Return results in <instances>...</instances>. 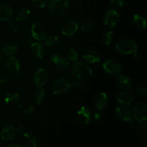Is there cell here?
<instances>
[{
    "label": "cell",
    "instance_id": "cell-28",
    "mask_svg": "<svg viewBox=\"0 0 147 147\" xmlns=\"http://www.w3.org/2000/svg\"><path fill=\"white\" fill-rule=\"evenodd\" d=\"M45 45L46 47L53 48V47H56L60 43V39L55 34H50V35L48 34L45 40Z\"/></svg>",
    "mask_w": 147,
    "mask_h": 147
},
{
    "label": "cell",
    "instance_id": "cell-17",
    "mask_svg": "<svg viewBox=\"0 0 147 147\" xmlns=\"http://www.w3.org/2000/svg\"><path fill=\"white\" fill-rule=\"evenodd\" d=\"M78 30V24L75 21H67L62 27V33L65 36H73Z\"/></svg>",
    "mask_w": 147,
    "mask_h": 147
},
{
    "label": "cell",
    "instance_id": "cell-27",
    "mask_svg": "<svg viewBox=\"0 0 147 147\" xmlns=\"http://www.w3.org/2000/svg\"><path fill=\"white\" fill-rule=\"evenodd\" d=\"M20 100V95L15 92H9L4 98V103L7 105H15Z\"/></svg>",
    "mask_w": 147,
    "mask_h": 147
},
{
    "label": "cell",
    "instance_id": "cell-21",
    "mask_svg": "<svg viewBox=\"0 0 147 147\" xmlns=\"http://www.w3.org/2000/svg\"><path fill=\"white\" fill-rule=\"evenodd\" d=\"M22 142L25 147H36L37 146V138L32 132L24 134L22 138Z\"/></svg>",
    "mask_w": 147,
    "mask_h": 147
},
{
    "label": "cell",
    "instance_id": "cell-30",
    "mask_svg": "<svg viewBox=\"0 0 147 147\" xmlns=\"http://www.w3.org/2000/svg\"><path fill=\"white\" fill-rule=\"evenodd\" d=\"M113 32L111 30H106L102 34V41L106 45H110L113 42Z\"/></svg>",
    "mask_w": 147,
    "mask_h": 147
},
{
    "label": "cell",
    "instance_id": "cell-31",
    "mask_svg": "<svg viewBox=\"0 0 147 147\" xmlns=\"http://www.w3.org/2000/svg\"><path fill=\"white\" fill-rule=\"evenodd\" d=\"M82 31L85 32H88L91 31L93 28V24L90 21H85L82 23L81 26H80Z\"/></svg>",
    "mask_w": 147,
    "mask_h": 147
},
{
    "label": "cell",
    "instance_id": "cell-24",
    "mask_svg": "<svg viewBox=\"0 0 147 147\" xmlns=\"http://www.w3.org/2000/svg\"><path fill=\"white\" fill-rule=\"evenodd\" d=\"M132 22H133V24H134L137 28L140 29V30H144L146 28V20L144 16L142 15V14H134L133 18H132Z\"/></svg>",
    "mask_w": 147,
    "mask_h": 147
},
{
    "label": "cell",
    "instance_id": "cell-29",
    "mask_svg": "<svg viewBox=\"0 0 147 147\" xmlns=\"http://www.w3.org/2000/svg\"><path fill=\"white\" fill-rule=\"evenodd\" d=\"M66 57L72 62L77 61L79 57V53L77 49L73 47H68L66 51Z\"/></svg>",
    "mask_w": 147,
    "mask_h": 147
},
{
    "label": "cell",
    "instance_id": "cell-16",
    "mask_svg": "<svg viewBox=\"0 0 147 147\" xmlns=\"http://www.w3.org/2000/svg\"><path fill=\"white\" fill-rule=\"evenodd\" d=\"M78 120L82 125H88L91 120V112L86 106L80 108L77 113Z\"/></svg>",
    "mask_w": 147,
    "mask_h": 147
},
{
    "label": "cell",
    "instance_id": "cell-5",
    "mask_svg": "<svg viewBox=\"0 0 147 147\" xmlns=\"http://www.w3.org/2000/svg\"><path fill=\"white\" fill-rule=\"evenodd\" d=\"M103 70L106 73L113 77H118L122 72V65L116 59L111 58L106 60L103 64Z\"/></svg>",
    "mask_w": 147,
    "mask_h": 147
},
{
    "label": "cell",
    "instance_id": "cell-6",
    "mask_svg": "<svg viewBox=\"0 0 147 147\" xmlns=\"http://www.w3.org/2000/svg\"><path fill=\"white\" fill-rule=\"evenodd\" d=\"M32 36L37 41H42L45 40L48 35V29L45 24L42 22H35L31 27Z\"/></svg>",
    "mask_w": 147,
    "mask_h": 147
},
{
    "label": "cell",
    "instance_id": "cell-44",
    "mask_svg": "<svg viewBox=\"0 0 147 147\" xmlns=\"http://www.w3.org/2000/svg\"><path fill=\"white\" fill-rule=\"evenodd\" d=\"M0 147H2V144H1V142H0Z\"/></svg>",
    "mask_w": 147,
    "mask_h": 147
},
{
    "label": "cell",
    "instance_id": "cell-2",
    "mask_svg": "<svg viewBox=\"0 0 147 147\" xmlns=\"http://www.w3.org/2000/svg\"><path fill=\"white\" fill-rule=\"evenodd\" d=\"M71 73L78 79L86 80L91 77L93 70L88 65L80 61L73 62L70 67Z\"/></svg>",
    "mask_w": 147,
    "mask_h": 147
},
{
    "label": "cell",
    "instance_id": "cell-45",
    "mask_svg": "<svg viewBox=\"0 0 147 147\" xmlns=\"http://www.w3.org/2000/svg\"><path fill=\"white\" fill-rule=\"evenodd\" d=\"M1 101L0 100V107H1Z\"/></svg>",
    "mask_w": 147,
    "mask_h": 147
},
{
    "label": "cell",
    "instance_id": "cell-35",
    "mask_svg": "<svg viewBox=\"0 0 147 147\" xmlns=\"http://www.w3.org/2000/svg\"><path fill=\"white\" fill-rule=\"evenodd\" d=\"M136 93L139 96H146L147 94V88L146 86H140L136 89Z\"/></svg>",
    "mask_w": 147,
    "mask_h": 147
},
{
    "label": "cell",
    "instance_id": "cell-43",
    "mask_svg": "<svg viewBox=\"0 0 147 147\" xmlns=\"http://www.w3.org/2000/svg\"><path fill=\"white\" fill-rule=\"evenodd\" d=\"M5 82H6L5 79H0V85L3 84V83H4Z\"/></svg>",
    "mask_w": 147,
    "mask_h": 147
},
{
    "label": "cell",
    "instance_id": "cell-15",
    "mask_svg": "<svg viewBox=\"0 0 147 147\" xmlns=\"http://www.w3.org/2000/svg\"><path fill=\"white\" fill-rule=\"evenodd\" d=\"M83 58L88 64H96L101 60V56L99 52L93 49H89L84 53Z\"/></svg>",
    "mask_w": 147,
    "mask_h": 147
},
{
    "label": "cell",
    "instance_id": "cell-11",
    "mask_svg": "<svg viewBox=\"0 0 147 147\" xmlns=\"http://www.w3.org/2000/svg\"><path fill=\"white\" fill-rule=\"evenodd\" d=\"M132 115L137 121L140 123L144 122L147 119V103L146 102H142L135 106L132 111Z\"/></svg>",
    "mask_w": 147,
    "mask_h": 147
},
{
    "label": "cell",
    "instance_id": "cell-9",
    "mask_svg": "<svg viewBox=\"0 0 147 147\" xmlns=\"http://www.w3.org/2000/svg\"><path fill=\"white\" fill-rule=\"evenodd\" d=\"M119 20H120V16L119 12L116 10L110 9L105 13L103 24L109 28H113L119 24Z\"/></svg>",
    "mask_w": 147,
    "mask_h": 147
},
{
    "label": "cell",
    "instance_id": "cell-40",
    "mask_svg": "<svg viewBox=\"0 0 147 147\" xmlns=\"http://www.w3.org/2000/svg\"><path fill=\"white\" fill-rule=\"evenodd\" d=\"M134 57L136 59H139L141 58V57H142V55H141V53H139V52L136 51L134 53Z\"/></svg>",
    "mask_w": 147,
    "mask_h": 147
},
{
    "label": "cell",
    "instance_id": "cell-10",
    "mask_svg": "<svg viewBox=\"0 0 147 147\" xmlns=\"http://www.w3.org/2000/svg\"><path fill=\"white\" fill-rule=\"evenodd\" d=\"M116 113L118 117L121 120L129 123V124L134 123V121L132 119V111L130 108L126 105H121L116 109Z\"/></svg>",
    "mask_w": 147,
    "mask_h": 147
},
{
    "label": "cell",
    "instance_id": "cell-42",
    "mask_svg": "<svg viewBox=\"0 0 147 147\" xmlns=\"http://www.w3.org/2000/svg\"><path fill=\"white\" fill-rule=\"evenodd\" d=\"M3 63V55H2V53L0 52V66L2 65Z\"/></svg>",
    "mask_w": 147,
    "mask_h": 147
},
{
    "label": "cell",
    "instance_id": "cell-1",
    "mask_svg": "<svg viewBox=\"0 0 147 147\" xmlns=\"http://www.w3.org/2000/svg\"><path fill=\"white\" fill-rule=\"evenodd\" d=\"M47 8L50 14L55 17H63L69 9L67 0H49Z\"/></svg>",
    "mask_w": 147,
    "mask_h": 147
},
{
    "label": "cell",
    "instance_id": "cell-3",
    "mask_svg": "<svg viewBox=\"0 0 147 147\" xmlns=\"http://www.w3.org/2000/svg\"><path fill=\"white\" fill-rule=\"evenodd\" d=\"M115 48L119 54L127 55L134 54L137 51V45L132 39L123 38L116 43Z\"/></svg>",
    "mask_w": 147,
    "mask_h": 147
},
{
    "label": "cell",
    "instance_id": "cell-41",
    "mask_svg": "<svg viewBox=\"0 0 147 147\" xmlns=\"http://www.w3.org/2000/svg\"><path fill=\"white\" fill-rule=\"evenodd\" d=\"M7 147H23V146H21L20 144H11L9 145V146H7Z\"/></svg>",
    "mask_w": 147,
    "mask_h": 147
},
{
    "label": "cell",
    "instance_id": "cell-34",
    "mask_svg": "<svg viewBox=\"0 0 147 147\" xmlns=\"http://www.w3.org/2000/svg\"><path fill=\"white\" fill-rule=\"evenodd\" d=\"M33 111H34V107H33V106H32V105H30V104L24 106V108H23V109H22L23 113H24V114H27V115L30 114V113H32Z\"/></svg>",
    "mask_w": 147,
    "mask_h": 147
},
{
    "label": "cell",
    "instance_id": "cell-12",
    "mask_svg": "<svg viewBox=\"0 0 147 147\" xmlns=\"http://www.w3.org/2000/svg\"><path fill=\"white\" fill-rule=\"evenodd\" d=\"M4 67L7 72H9L11 74H17L20 72V61L16 58L14 56H9L4 61Z\"/></svg>",
    "mask_w": 147,
    "mask_h": 147
},
{
    "label": "cell",
    "instance_id": "cell-37",
    "mask_svg": "<svg viewBox=\"0 0 147 147\" xmlns=\"http://www.w3.org/2000/svg\"><path fill=\"white\" fill-rule=\"evenodd\" d=\"M111 3L116 7H121L124 4L125 0H110Z\"/></svg>",
    "mask_w": 147,
    "mask_h": 147
},
{
    "label": "cell",
    "instance_id": "cell-23",
    "mask_svg": "<svg viewBox=\"0 0 147 147\" xmlns=\"http://www.w3.org/2000/svg\"><path fill=\"white\" fill-rule=\"evenodd\" d=\"M117 82L119 86L123 90H128L131 88L132 87V80L131 78L127 76H118Z\"/></svg>",
    "mask_w": 147,
    "mask_h": 147
},
{
    "label": "cell",
    "instance_id": "cell-36",
    "mask_svg": "<svg viewBox=\"0 0 147 147\" xmlns=\"http://www.w3.org/2000/svg\"><path fill=\"white\" fill-rule=\"evenodd\" d=\"M70 86L74 89H79L83 86V83L79 80H74L70 83Z\"/></svg>",
    "mask_w": 147,
    "mask_h": 147
},
{
    "label": "cell",
    "instance_id": "cell-8",
    "mask_svg": "<svg viewBox=\"0 0 147 147\" xmlns=\"http://www.w3.org/2000/svg\"><path fill=\"white\" fill-rule=\"evenodd\" d=\"M50 78V73L45 68H38L34 72L32 76V80L37 87H42L48 82Z\"/></svg>",
    "mask_w": 147,
    "mask_h": 147
},
{
    "label": "cell",
    "instance_id": "cell-18",
    "mask_svg": "<svg viewBox=\"0 0 147 147\" xmlns=\"http://www.w3.org/2000/svg\"><path fill=\"white\" fill-rule=\"evenodd\" d=\"M1 139L6 142H12L17 136V129L13 126H7L1 131Z\"/></svg>",
    "mask_w": 147,
    "mask_h": 147
},
{
    "label": "cell",
    "instance_id": "cell-25",
    "mask_svg": "<svg viewBox=\"0 0 147 147\" xmlns=\"http://www.w3.org/2000/svg\"><path fill=\"white\" fill-rule=\"evenodd\" d=\"M31 12L27 8H21L17 11L15 14L16 20L18 22H25L30 19Z\"/></svg>",
    "mask_w": 147,
    "mask_h": 147
},
{
    "label": "cell",
    "instance_id": "cell-33",
    "mask_svg": "<svg viewBox=\"0 0 147 147\" xmlns=\"http://www.w3.org/2000/svg\"><path fill=\"white\" fill-rule=\"evenodd\" d=\"M9 30L13 32H17L19 30V24L15 20H9Z\"/></svg>",
    "mask_w": 147,
    "mask_h": 147
},
{
    "label": "cell",
    "instance_id": "cell-32",
    "mask_svg": "<svg viewBox=\"0 0 147 147\" xmlns=\"http://www.w3.org/2000/svg\"><path fill=\"white\" fill-rule=\"evenodd\" d=\"M32 4L34 8L42 9L47 5V0H32Z\"/></svg>",
    "mask_w": 147,
    "mask_h": 147
},
{
    "label": "cell",
    "instance_id": "cell-20",
    "mask_svg": "<svg viewBox=\"0 0 147 147\" xmlns=\"http://www.w3.org/2000/svg\"><path fill=\"white\" fill-rule=\"evenodd\" d=\"M14 16V10L11 6L6 4H0V20L9 21Z\"/></svg>",
    "mask_w": 147,
    "mask_h": 147
},
{
    "label": "cell",
    "instance_id": "cell-14",
    "mask_svg": "<svg viewBox=\"0 0 147 147\" xmlns=\"http://www.w3.org/2000/svg\"><path fill=\"white\" fill-rule=\"evenodd\" d=\"M93 106L98 111H102L106 109L108 104V96L105 93H99L93 98Z\"/></svg>",
    "mask_w": 147,
    "mask_h": 147
},
{
    "label": "cell",
    "instance_id": "cell-22",
    "mask_svg": "<svg viewBox=\"0 0 147 147\" xmlns=\"http://www.w3.org/2000/svg\"><path fill=\"white\" fill-rule=\"evenodd\" d=\"M18 50V45L14 41H9L5 43L2 47V51L6 55H14Z\"/></svg>",
    "mask_w": 147,
    "mask_h": 147
},
{
    "label": "cell",
    "instance_id": "cell-26",
    "mask_svg": "<svg viewBox=\"0 0 147 147\" xmlns=\"http://www.w3.org/2000/svg\"><path fill=\"white\" fill-rule=\"evenodd\" d=\"M45 92L42 87H38L36 88L33 93V99L37 104L42 103L45 100Z\"/></svg>",
    "mask_w": 147,
    "mask_h": 147
},
{
    "label": "cell",
    "instance_id": "cell-19",
    "mask_svg": "<svg viewBox=\"0 0 147 147\" xmlns=\"http://www.w3.org/2000/svg\"><path fill=\"white\" fill-rule=\"evenodd\" d=\"M116 99L121 105L129 106L134 102V96L130 92L127 91V90H123V91L119 93V94L116 96Z\"/></svg>",
    "mask_w": 147,
    "mask_h": 147
},
{
    "label": "cell",
    "instance_id": "cell-38",
    "mask_svg": "<svg viewBox=\"0 0 147 147\" xmlns=\"http://www.w3.org/2000/svg\"><path fill=\"white\" fill-rule=\"evenodd\" d=\"M32 42V40L30 38H29V37H24V38H23L22 40V45L24 46V47H30V45H31Z\"/></svg>",
    "mask_w": 147,
    "mask_h": 147
},
{
    "label": "cell",
    "instance_id": "cell-7",
    "mask_svg": "<svg viewBox=\"0 0 147 147\" xmlns=\"http://www.w3.org/2000/svg\"><path fill=\"white\" fill-rule=\"evenodd\" d=\"M70 88V82L65 78L61 77L55 80L52 86V90H53V94L60 96L67 92Z\"/></svg>",
    "mask_w": 147,
    "mask_h": 147
},
{
    "label": "cell",
    "instance_id": "cell-39",
    "mask_svg": "<svg viewBox=\"0 0 147 147\" xmlns=\"http://www.w3.org/2000/svg\"><path fill=\"white\" fill-rule=\"evenodd\" d=\"M93 117H94L95 120L96 121H102V119H103V114L101 112H97V113H95Z\"/></svg>",
    "mask_w": 147,
    "mask_h": 147
},
{
    "label": "cell",
    "instance_id": "cell-4",
    "mask_svg": "<svg viewBox=\"0 0 147 147\" xmlns=\"http://www.w3.org/2000/svg\"><path fill=\"white\" fill-rule=\"evenodd\" d=\"M49 65L56 71L65 72L68 69L70 62L65 56L60 54H55L49 59Z\"/></svg>",
    "mask_w": 147,
    "mask_h": 147
},
{
    "label": "cell",
    "instance_id": "cell-13",
    "mask_svg": "<svg viewBox=\"0 0 147 147\" xmlns=\"http://www.w3.org/2000/svg\"><path fill=\"white\" fill-rule=\"evenodd\" d=\"M32 55L37 59H42L45 57L47 52L46 46L41 42H33L30 47Z\"/></svg>",
    "mask_w": 147,
    "mask_h": 147
}]
</instances>
